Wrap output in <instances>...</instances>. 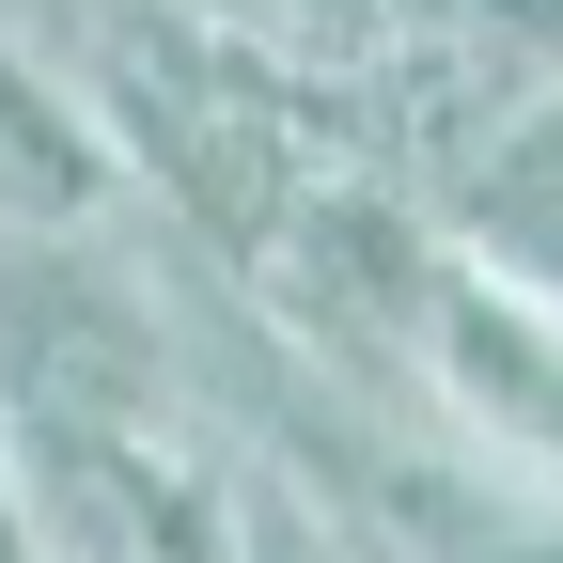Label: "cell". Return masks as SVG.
<instances>
[{
	"instance_id": "obj_1",
	"label": "cell",
	"mask_w": 563,
	"mask_h": 563,
	"mask_svg": "<svg viewBox=\"0 0 563 563\" xmlns=\"http://www.w3.org/2000/svg\"><path fill=\"white\" fill-rule=\"evenodd\" d=\"M422 439H454L485 485H517V501H563V298L532 282L470 266L439 235V298H422Z\"/></svg>"
},
{
	"instance_id": "obj_2",
	"label": "cell",
	"mask_w": 563,
	"mask_h": 563,
	"mask_svg": "<svg viewBox=\"0 0 563 563\" xmlns=\"http://www.w3.org/2000/svg\"><path fill=\"white\" fill-rule=\"evenodd\" d=\"M95 220H125V173H110L95 95L63 79L47 47L0 32V235H95Z\"/></svg>"
},
{
	"instance_id": "obj_3",
	"label": "cell",
	"mask_w": 563,
	"mask_h": 563,
	"mask_svg": "<svg viewBox=\"0 0 563 563\" xmlns=\"http://www.w3.org/2000/svg\"><path fill=\"white\" fill-rule=\"evenodd\" d=\"M439 235H454L470 266L532 282V298H563V79H532V95L501 110V141H485V157L454 173Z\"/></svg>"
},
{
	"instance_id": "obj_4",
	"label": "cell",
	"mask_w": 563,
	"mask_h": 563,
	"mask_svg": "<svg viewBox=\"0 0 563 563\" xmlns=\"http://www.w3.org/2000/svg\"><path fill=\"white\" fill-rule=\"evenodd\" d=\"M235 563H407L361 501H329V485H298V470H266L251 454V485H235Z\"/></svg>"
}]
</instances>
